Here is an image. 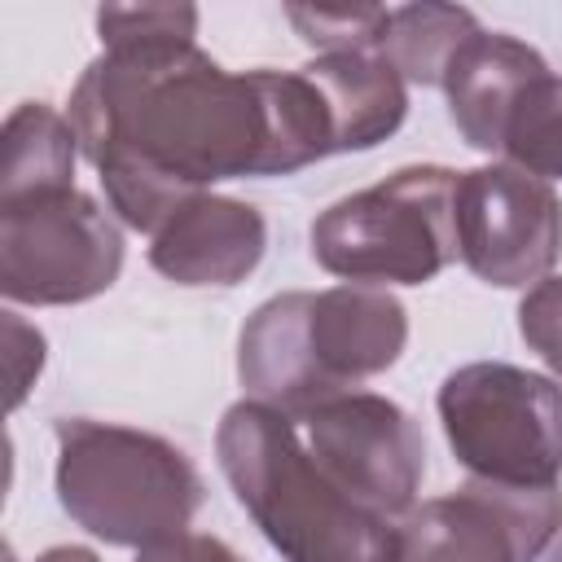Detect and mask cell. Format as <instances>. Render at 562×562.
<instances>
[{
  "label": "cell",
  "instance_id": "2",
  "mask_svg": "<svg viewBox=\"0 0 562 562\" xmlns=\"http://www.w3.org/2000/svg\"><path fill=\"white\" fill-rule=\"evenodd\" d=\"M408 342V312L378 285L285 290L259 303L237 334V382L290 422L386 373Z\"/></svg>",
  "mask_w": 562,
  "mask_h": 562
},
{
  "label": "cell",
  "instance_id": "9",
  "mask_svg": "<svg viewBox=\"0 0 562 562\" xmlns=\"http://www.w3.org/2000/svg\"><path fill=\"white\" fill-rule=\"evenodd\" d=\"M562 531V487L470 479L400 518V562H536Z\"/></svg>",
  "mask_w": 562,
  "mask_h": 562
},
{
  "label": "cell",
  "instance_id": "16",
  "mask_svg": "<svg viewBox=\"0 0 562 562\" xmlns=\"http://www.w3.org/2000/svg\"><path fill=\"white\" fill-rule=\"evenodd\" d=\"M501 154L509 167L536 180H562V75H536L501 132Z\"/></svg>",
  "mask_w": 562,
  "mask_h": 562
},
{
  "label": "cell",
  "instance_id": "17",
  "mask_svg": "<svg viewBox=\"0 0 562 562\" xmlns=\"http://www.w3.org/2000/svg\"><path fill=\"white\" fill-rule=\"evenodd\" d=\"M101 48H154V44H198L193 4H101L97 9Z\"/></svg>",
  "mask_w": 562,
  "mask_h": 562
},
{
  "label": "cell",
  "instance_id": "22",
  "mask_svg": "<svg viewBox=\"0 0 562 562\" xmlns=\"http://www.w3.org/2000/svg\"><path fill=\"white\" fill-rule=\"evenodd\" d=\"M35 562H101L92 549H83V544H53V549H44Z\"/></svg>",
  "mask_w": 562,
  "mask_h": 562
},
{
  "label": "cell",
  "instance_id": "5",
  "mask_svg": "<svg viewBox=\"0 0 562 562\" xmlns=\"http://www.w3.org/2000/svg\"><path fill=\"white\" fill-rule=\"evenodd\" d=\"M452 193L457 171L400 167L312 220V259L347 285H426L457 259Z\"/></svg>",
  "mask_w": 562,
  "mask_h": 562
},
{
  "label": "cell",
  "instance_id": "12",
  "mask_svg": "<svg viewBox=\"0 0 562 562\" xmlns=\"http://www.w3.org/2000/svg\"><path fill=\"white\" fill-rule=\"evenodd\" d=\"M549 61L527 44L505 31H474L448 61L443 70V97L457 132L465 136L470 149L501 154V132L505 119L518 101V92L544 75Z\"/></svg>",
  "mask_w": 562,
  "mask_h": 562
},
{
  "label": "cell",
  "instance_id": "20",
  "mask_svg": "<svg viewBox=\"0 0 562 562\" xmlns=\"http://www.w3.org/2000/svg\"><path fill=\"white\" fill-rule=\"evenodd\" d=\"M0 325H4V373H9V413L22 408V400L31 395L40 369H44V334L35 325H26L13 307L0 312Z\"/></svg>",
  "mask_w": 562,
  "mask_h": 562
},
{
  "label": "cell",
  "instance_id": "7",
  "mask_svg": "<svg viewBox=\"0 0 562 562\" xmlns=\"http://www.w3.org/2000/svg\"><path fill=\"white\" fill-rule=\"evenodd\" d=\"M123 272V233L83 189L0 202V294L31 307H70L105 294Z\"/></svg>",
  "mask_w": 562,
  "mask_h": 562
},
{
  "label": "cell",
  "instance_id": "19",
  "mask_svg": "<svg viewBox=\"0 0 562 562\" xmlns=\"http://www.w3.org/2000/svg\"><path fill=\"white\" fill-rule=\"evenodd\" d=\"M522 342L562 378V277H544L518 303Z\"/></svg>",
  "mask_w": 562,
  "mask_h": 562
},
{
  "label": "cell",
  "instance_id": "21",
  "mask_svg": "<svg viewBox=\"0 0 562 562\" xmlns=\"http://www.w3.org/2000/svg\"><path fill=\"white\" fill-rule=\"evenodd\" d=\"M132 562H246L228 540L220 536H206V531H180V536H167L158 544H145L136 549Z\"/></svg>",
  "mask_w": 562,
  "mask_h": 562
},
{
  "label": "cell",
  "instance_id": "4",
  "mask_svg": "<svg viewBox=\"0 0 562 562\" xmlns=\"http://www.w3.org/2000/svg\"><path fill=\"white\" fill-rule=\"evenodd\" d=\"M53 435V483L75 527L119 549L189 531L202 505V474L171 439L92 417H61Z\"/></svg>",
  "mask_w": 562,
  "mask_h": 562
},
{
  "label": "cell",
  "instance_id": "8",
  "mask_svg": "<svg viewBox=\"0 0 562 562\" xmlns=\"http://www.w3.org/2000/svg\"><path fill=\"white\" fill-rule=\"evenodd\" d=\"M457 259L496 290L540 285L562 255V202L549 180L509 162L457 171Z\"/></svg>",
  "mask_w": 562,
  "mask_h": 562
},
{
  "label": "cell",
  "instance_id": "3",
  "mask_svg": "<svg viewBox=\"0 0 562 562\" xmlns=\"http://www.w3.org/2000/svg\"><path fill=\"white\" fill-rule=\"evenodd\" d=\"M215 461L237 505L285 562H400V522L356 505L316 465L285 413L259 400L228 404Z\"/></svg>",
  "mask_w": 562,
  "mask_h": 562
},
{
  "label": "cell",
  "instance_id": "23",
  "mask_svg": "<svg viewBox=\"0 0 562 562\" xmlns=\"http://www.w3.org/2000/svg\"><path fill=\"white\" fill-rule=\"evenodd\" d=\"M544 562H562V531H558V540L544 549Z\"/></svg>",
  "mask_w": 562,
  "mask_h": 562
},
{
  "label": "cell",
  "instance_id": "6",
  "mask_svg": "<svg viewBox=\"0 0 562 562\" xmlns=\"http://www.w3.org/2000/svg\"><path fill=\"white\" fill-rule=\"evenodd\" d=\"M443 439L470 479L509 487H553L562 474V386L544 373L474 360L443 378L435 395Z\"/></svg>",
  "mask_w": 562,
  "mask_h": 562
},
{
  "label": "cell",
  "instance_id": "11",
  "mask_svg": "<svg viewBox=\"0 0 562 562\" xmlns=\"http://www.w3.org/2000/svg\"><path fill=\"white\" fill-rule=\"evenodd\" d=\"M263 250L268 224L259 206L206 189L149 237V268L176 285H237L259 268Z\"/></svg>",
  "mask_w": 562,
  "mask_h": 562
},
{
  "label": "cell",
  "instance_id": "18",
  "mask_svg": "<svg viewBox=\"0 0 562 562\" xmlns=\"http://www.w3.org/2000/svg\"><path fill=\"white\" fill-rule=\"evenodd\" d=\"M290 26L316 48V53H351V48H382L391 9L364 4V9H329V4H290Z\"/></svg>",
  "mask_w": 562,
  "mask_h": 562
},
{
  "label": "cell",
  "instance_id": "14",
  "mask_svg": "<svg viewBox=\"0 0 562 562\" xmlns=\"http://www.w3.org/2000/svg\"><path fill=\"white\" fill-rule=\"evenodd\" d=\"M75 158H79V140L66 114H57L44 101L13 105L0 132V202L70 189Z\"/></svg>",
  "mask_w": 562,
  "mask_h": 562
},
{
  "label": "cell",
  "instance_id": "15",
  "mask_svg": "<svg viewBox=\"0 0 562 562\" xmlns=\"http://www.w3.org/2000/svg\"><path fill=\"white\" fill-rule=\"evenodd\" d=\"M474 31H483V26L461 4H404V9H391V22H386L378 53L395 66V75L404 83L439 88L452 53Z\"/></svg>",
  "mask_w": 562,
  "mask_h": 562
},
{
  "label": "cell",
  "instance_id": "13",
  "mask_svg": "<svg viewBox=\"0 0 562 562\" xmlns=\"http://www.w3.org/2000/svg\"><path fill=\"white\" fill-rule=\"evenodd\" d=\"M299 70L325 97L334 154H360L400 132L408 114V83L395 75V66L378 48L316 53Z\"/></svg>",
  "mask_w": 562,
  "mask_h": 562
},
{
  "label": "cell",
  "instance_id": "10",
  "mask_svg": "<svg viewBox=\"0 0 562 562\" xmlns=\"http://www.w3.org/2000/svg\"><path fill=\"white\" fill-rule=\"evenodd\" d=\"M316 465L364 509L400 522L417 505L426 439L413 413L373 391H347L303 417Z\"/></svg>",
  "mask_w": 562,
  "mask_h": 562
},
{
  "label": "cell",
  "instance_id": "1",
  "mask_svg": "<svg viewBox=\"0 0 562 562\" xmlns=\"http://www.w3.org/2000/svg\"><path fill=\"white\" fill-rule=\"evenodd\" d=\"M66 119L110 211L149 237L220 180L290 176L334 154L325 97L303 70H224L198 44L101 48Z\"/></svg>",
  "mask_w": 562,
  "mask_h": 562
}]
</instances>
